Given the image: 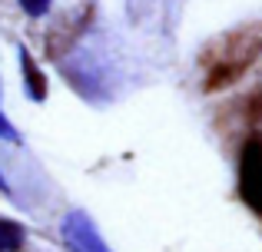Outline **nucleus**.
<instances>
[{
  "label": "nucleus",
  "mask_w": 262,
  "mask_h": 252,
  "mask_svg": "<svg viewBox=\"0 0 262 252\" xmlns=\"http://www.w3.org/2000/svg\"><path fill=\"white\" fill-rule=\"evenodd\" d=\"M239 193L246 206L262 216V143L249 140L239 156Z\"/></svg>",
  "instance_id": "obj_1"
},
{
  "label": "nucleus",
  "mask_w": 262,
  "mask_h": 252,
  "mask_svg": "<svg viewBox=\"0 0 262 252\" xmlns=\"http://www.w3.org/2000/svg\"><path fill=\"white\" fill-rule=\"evenodd\" d=\"M60 233H63V242L70 246V252H113L106 242H103V236L96 233L93 219H90L86 213H80V209L67 213Z\"/></svg>",
  "instance_id": "obj_2"
},
{
  "label": "nucleus",
  "mask_w": 262,
  "mask_h": 252,
  "mask_svg": "<svg viewBox=\"0 0 262 252\" xmlns=\"http://www.w3.org/2000/svg\"><path fill=\"white\" fill-rule=\"evenodd\" d=\"M20 66H24V83H27V93H30L37 103H43L47 100V80L43 73H40V66L33 63V57L27 50H20Z\"/></svg>",
  "instance_id": "obj_3"
},
{
  "label": "nucleus",
  "mask_w": 262,
  "mask_h": 252,
  "mask_svg": "<svg viewBox=\"0 0 262 252\" xmlns=\"http://www.w3.org/2000/svg\"><path fill=\"white\" fill-rule=\"evenodd\" d=\"M24 249V229L17 222L0 219V252H20Z\"/></svg>",
  "instance_id": "obj_4"
},
{
  "label": "nucleus",
  "mask_w": 262,
  "mask_h": 252,
  "mask_svg": "<svg viewBox=\"0 0 262 252\" xmlns=\"http://www.w3.org/2000/svg\"><path fill=\"white\" fill-rule=\"evenodd\" d=\"M53 0H20V7H24L27 17H43L47 10H50Z\"/></svg>",
  "instance_id": "obj_5"
},
{
  "label": "nucleus",
  "mask_w": 262,
  "mask_h": 252,
  "mask_svg": "<svg viewBox=\"0 0 262 252\" xmlns=\"http://www.w3.org/2000/svg\"><path fill=\"white\" fill-rule=\"evenodd\" d=\"M0 136H7V140H13V143L20 140V136H17V129L7 123V117H4V113H0Z\"/></svg>",
  "instance_id": "obj_6"
},
{
  "label": "nucleus",
  "mask_w": 262,
  "mask_h": 252,
  "mask_svg": "<svg viewBox=\"0 0 262 252\" xmlns=\"http://www.w3.org/2000/svg\"><path fill=\"white\" fill-rule=\"evenodd\" d=\"M0 189H4V193H10V189H7V182H4V176H0Z\"/></svg>",
  "instance_id": "obj_7"
}]
</instances>
